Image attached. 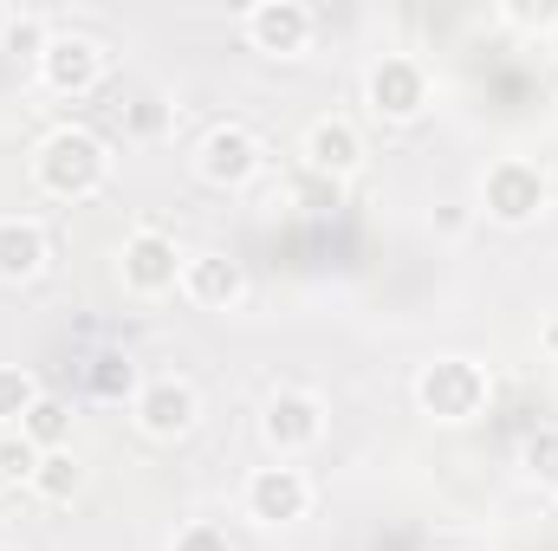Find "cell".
Here are the masks:
<instances>
[{"mask_svg":"<svg viewBox=\"0 0 558 551\" xmlns=\"http://www.w3.org/2000/svg\"><path fill=\"white\" fill-rule=\"evenodd\" d=\"M111 162H118L111 143L98 137V131H85V124H59V131H46V137L33 143V182L52 201H92V195H105Z\"/></svg>","mask_w":558,"mask_h":551,"instance_id":"6da1fadb","label":"cell"},{"mask_svg":"<svg viewBox=\"0 0 558 551\" xmlns=\"http://www.w3.org/2000/svg\"><path fill=\"white\" fill-rule=\"evenodd\" d=\"M546 208H553V175L533 156L487 162V175H481V215L494 228H533V221H546Z\"/></svg>","mask_w":558,"mask_h":551,"instance_id":"7a4b0ae2","label":"cell"},{"mask_svg":"<svg viewBox=\"0 0 558 551\" xmlns=\"http://www.w3.org/2000/svg\"><path fill=\"white\" fill-rule=\"evenodd\" d=\"M487 403H494V377H487V364H474V357H435V364L416 370V409L435 415L441 428L474 421Z\"/></svg>","mask_w":558,"mask_h":551,"instance_id":"3957f363","label":"cell"},{"mask_svg":"<svg viewBox=\"0 0 558 551\" xmlns=\"http://www.w3.org/2000/svg\"><path fill=\"white\" fill-rule=\"evenodd\" d=\"M364 105L377 124H416L428 111V65L410 52H384L371 72H364Z\"/></svg>","mask_w":558,"mask_h":551,"instance_id":"277c9868","label":"cell"},{"mask_svg":"<svg viewBox=\"0 0 558 551\" xmlns=\"http://www.w3.org/2000/svg\"><path fill=\"white\" fill-rule=\"evenodd\" d=\"M260 162H267V143L254 137L247 124H215L208 137L195 143V175L208 182V188H247L254 175H260Z\"/></svg>","mask_w":558,"mask_h":551,"instance_id":"5b68a950","label":"cell"},{"mask_svg":"<svg viewBox=\"0 0 558 551\" xmlns=\"http://www.w3.org/2000/svg\"><path fill=\"white\" fill-rule=\"evenodd\" d=\"M260 441L274 448V461L312 454V448L325 441V403H318L312 390H279V396H267V409H260Z\"/></svg>","mask_w":558,"mask_h":551,"instance_id":"8992f818","label":"cell"},{"mask_svg":"<svg viewBox=\"0 0 558 551\" xmlns=\"http://www.w3.org/2000/svg\"><path fill=\"white\" fill-rule=\"evenodd\" d=\"M105 65H111V52L92 33H52V46L39 52V85L59 98H85L105 85Z\"/></svg>","mask_w":558,"mask_h":551,"instance_id":"52a82bcc","label":"cell"},{"mask_svg":"<svg viewBox=\"0 0 558 551\" xmlns=\"http://www.w3.org/2000/svg\"><path fill=\"white\" fill-rule=\"evenodd\" d=\"M182 267H189V254H182L162 228H137V234L124 241V254H118L124 292H137V298H162V292H175V285H182Z\"/></svg>","mask_w":558,"mask_h":551,"instance_id":"ba28073f","label":"cell"},{"mask_svg":"<svg viewBox=\"0 0 558 551\" xmlns=\"http://www.w3.org/2000/svg\"><path fill=\"white\" fill-rule=\"evenodd\" d=\"M247 519L254 526H299L305 513H312V480H305V467H292V461H274V467H254L247 474Z\"/></svg>","mask_w":558,"mask_h":551,"instance_id":"9c48e42d","label":"cell"},{"mask_svg":"<svg viewBox=\"0 0 558 551\" xmlns=\"http://www.w3.org/2000/svg\"><path fill=\"white\" fill-rule=\"evenodd\" d=\"M131 415H137V428L149 441H182V434L202 421V396H195L189 377H143Z\"/></svg>","mask_w":558,"mask_h":551,"instance_id":"30bf717a","label":"cell"},{"mask_svg":"<svg viewBox=\"0 0 558 551\" xmlns=\"http://www.w3.org/2000/svg\"><path fill=\"white\" fill-rule=\"evenodd\" d=\"M318 33V13L305 0H260L247 7V46L267 52V59H299Z\"/></svg>","mask_w":558,"mask_h":551,"instance_id":"8fae6325","label":"cell"},{"mask_svg":"<svg viewBox=\"0 0 558 551\" xmlns=\"http://www.w3.org/2000/svg\"><path fill=\"white\" fill-rule=\"evenodd\" d=\"M299 156H305V169H312V175L344 182V175H357V169H364V131H357L351 118H312V124H305V137H299Z\"/></svg>","mask_w":558,"mask_h":551,"instance_id":"7c38bea8","label":"cell"},{"mask_svg":"<svg viewBox=\"0 0 558 551\" xmlns=\"http://www.w3.org/2000/svg\"><path fill=\"white\" fill-rule=\"evenodd\" d=\"M52 267V241L33 215H0V285H33Z\"/></svg>","mask_w":558,"mask_h":551,"instance_id":"4fadbf2b","label":"cell"},{"mask_svg":"<svg viewBox=\"0 0 558 551\" xmlns=\"http://www.w3.org/2000/svg\"><path fill=\"white\" fill-rule=\"evenodd\" d=\"M182 292H189L195 305H208V311H234V305L247 298V267H241L234 254H189Z\"/></svg>","mask_w":558,"mask_h":551,"instance_id":"5bb4252c","label":"cell"},{"mask_svg":"<svg viewBox=\"0 0 558 551\" xmlns=\"http://www.w3.org/2000/svg\"><path fill=\"white\" fill-rule=\"evenodd\" d=\"M33 493H39V500H52V506H72V500L85 493V461H78V448L46 454V461H39V474H33Z\"/></svg>","mask_w":558,"mask_h":551,"instance_id":"9a60e30c","label":"cell"},{"mask_svg":"<svg viewBox=\"0 0 558 551\" xmlns=\"http://www.w3.org/2000/svg\"><path fill=\"white\" fill-rule=\"evenodd\" d=\"M72 421H78V415H72V403H65V396H39V403H33V415L20 421V434H26L39 454H59V448H72Z\"/></svg>","mask_w":558,"mask_h":551,"instance_id":"2e32d148","label":"cell"},{"mask_svg":"<svg viewBox=\"0 0 558 551\" xmlns=\"http://www.w3.org/2000/svg\"><path fill=\"white\" fill-rule=\"evenodd\" d=\"M143 377H137V357L131 351H105L98 364H92V396L98 403H137Z\"/></svg>","mask_w":558,"mask_h":551,"instance_id":"e0dca14e","label":"cell"},{"mask_svg":"<svg viewBox=\"0 0 558 551\" xmlns=\"http://www.w3.org/2000/svg\"><path fill=\"white\" fill-rule=\"evenodd\" d=\"M39 396H46V383L26 364H0V428H20Z\"/></svg>","mask_w":558,"mask_h":551,"instance_id":"ac0fdd59","label":"cell"},{"mask_svg":"<svg viewBox=\"0 0 558 551\" xmlns=\"http://www.w3.org/2000/svg\"><path fill=\"white\" fill-rule=\"evenodd\" d=\"M52 33H59V26H52L46 13H7V20H0V52H20V59L39 65V52L52 46Z\"/></svg>","mask_w":558,"mask_h":551,"instance_id":"d6986e66","label":"cell"},{"mask_svg":"<svg viewBox=\"0 0 558 551\" xmlns=\"http://www.w3.org/2000/svg\"><path fill=\"white\" fill-rule=\"evenodd\" d=\"M520 467H526L539 487H553L558 493V421H539V428L520 441Z\"/></svg>","mask_w":558,"mask_h":551,"instance_id":"ffe728a7","label":"cell"},{"mask_svg":"<svg viewBox=\"0 0 558 551\" xmlns=\"http://www.w3.org/2000/svg\"><path fill=\"white\" fill-rule=\"evenodd\" d=\"M39 461H46V454H39L20 428H0V480H7V487H33Z\"/></svg>","mask_w":558,"mask_h":551,"instance_id":"44dd1931","label":"cell"},{"mask_svg":"<svg viewBox=\"0 0 558 551\" xmlns=\"http://www.w3.org/2000/svg\"><path fill=\"white\" fill-rule=\"evenodd\" d=\"M169 551H234V539H228L215 519H189V526L169 539Z\"/></svg>","mask_w":558,"mask_h":551,"instance_id":"7402d4cb","label":"cell"},{"mask_svg":"<svg viewBox=\"0 0 558 551\" xmlns=\"http://www.w3.org/2000/svg\"><path fill=\"white\" fill-rule=\"evenodd\" d=\"M500 20H507V26H520V33H553V26H558V0H546V7H520V0H507V7H500Z\"/></svg>","mask_w":558,"mask_h":551,"instance_id":"603a6c76","label":"cell"},{"mask_svg":"<svg viewBox=\"0 0 558 551\" xmlns=\"http://www.w3.org/2000/svg\"><path fill=\"white\" fill-rule=\"evenodd\" d=\"M162 124H169V105H162V98H149V91L131 105V118H124V131H131V137H156Z\"/></svg>","mask_w":558,"mask_h":551,"instance_id":"cb8c5ba5","label":"cell"},{"mask_svg":"<svg viewBox=\"0 0 558 551\" xmlns=\"http://www.w3.org/2000/svg\"><path fill=\"white\" fill-rule=\"evenodd\" d=\"M539 344H546V351H553V357H558V311H553V318H546V338H539Z\"/></svg>","mask_w":558,"mask_h":551,"instance_id":"d4e9b609","label":"cell"},{"mask_svg":"<svg viewBox=\"0 0 558 551\" xmlns=\"http://www.w3.org/2000/svg\"><path fill=\"white\" fill-rule=\"evenodd\" d=\"M0 551H13V546H0Z\"/></svg>","mask_w":558,"mask_h":551,"instance_id":"484cf974","label":"cell"},{"mask_svg":"<svg viewBox=\"0 0 558 551\" xmlns=\"http://www.w3.org/2000/svg\"><path fill=\"white\" fill-rule=\"evenodd\" d=\"M553 500H558V493H553Z\"/></svg>","mask_w":558,"mask_h":551,"instance_id":"4316f807","label":"cell"}]
</instances>
